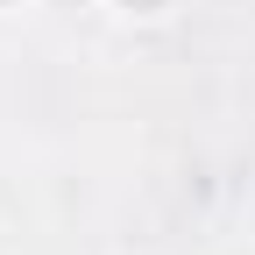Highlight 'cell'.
Here are the masks:
<instances>
[{"label": "cell", "instance_id": "6da1fadb", "mask_svg": "<svg viewBox=\"0 0 255 255\" xmlns=\"http://www.w3.org/2000/svg\"><path fill=\"white\" fill-rule=\"evenodd\" d=\"M135 7H156V0H135Z\"/></svg>", "mask_w": 255, "mask_h": 255}]
</instances>
